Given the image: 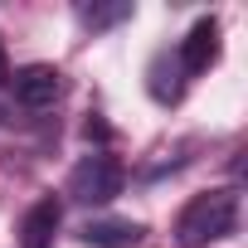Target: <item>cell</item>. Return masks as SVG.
<instances>
[{"mask_svg":"<svg viewBox=\"0 0 248 248\" xmlns=\"http://www.w3.org/2000/svg\"><path fill=\"white\" fill-rule=\"evenodd\" d=\"M238 229V190H204L195 195L180 219H175V243L180 248H209Z\"/></svg>","mask_w":248,"mask_h":248,"instance_id":"cell-1","label":"cell"},{"mask_svg":"<svg viewBox=\"0 0 248 248\" xmlns=\"http://www.w3.org/2000/svg\"><path fill=\"white\" fill-rule=\"evenodd\" d=\"M122 185H127V170L107 151H93L68 170V200L73 204H107V200L122 195Z\"/></svg>","mask_w":248,"mask_h":248,"instance_id":"cell-2","label":"cell"},{"mask_svg":"<svg viewBox=\"0 0 248 248\" xmlns=\"http://www.w3.org/2000/svg\"><path fill=\"white\" fill-rule=\"evenodd\" d=\"M10 88H15V102L30 107V112H44L63 97V73L54 63H25L10 73Z\"/></svg>","mask_w":248,"mask_h":248,"instance_id":"cell-3","label":"cell"},{"mask_svg":"<svg viewBox=\"0 0 248 248\" xmlns=\"http://www.w3.org/2000/svg\"><path fill=\"white\" fill-rule=\"evenodd\" d=\"M214 59H219V20H214V15H200V20L190 25V34L180 39L175 63H180V73L190 78V73H204Z\"/></svg>","mask_w":248,"mask_h":248,"instance_id":"cell-4","label":"cell"},{"mask_svg":"<svg viewBox=\"0 0 248 248\" xmlns=\"http://www.w3.org/2000/svg\"><path fill=\"white\" fill-rule=\"evenodd\" d=\"M59 224H63V204H59L54 195L34 200V204L25 209V219H20V248H54Z\"/></svg>","mask_w":248,"mask_h":248,"instance_id":"cell-5","label":"cell"},{"mask_svg":"<svg viewBox=\"0 0 248 248\" xmlns=\"http://www.w3.org/2000/svg\"><path fill=\"white\" fill-rule=\"evenodd\" d=\"M141 224L137 219H88L83 229H78V238L88 243V248H137L141 243Z\"/></svg>","mask_w":248,"mask_h":248,"instance_id":"cell-6","label":"cell"},{"mask_svg":"<svg viewBox=\"0 0 248 248\" xmlns=\"http://www.w3.org/2000/svg\"><path fill=\"white\" fill-rule=\"evenodd\" d=\"M146 93L161 102V107H170V102H180L185 97V73H180V63H175V54H156L151 59V68H146Z\"/></svg>","mask_w":248,"mask_h":248,"instance_id":"cell-7","label":"cell"},{"mask_svg":"<svg viewBox=\"0 0 248 248\" xmlns=\"http://www.w3.org/2000/svg\"><path fill=\"white\" fill-rule=\"evenodd\" d=\"M137 15V5L132 0H112V5H78V25L83 30H93V34H102V30H117V25H127Z\"/></svg>","mask_w":248,"mask_h":248,"instance_id":"cell-8","label":"cell"},{"mask_svg":"<svg viewBox=\"0 0 248 248\" xmlns=\"http://www.w3.org/2000/svg\"><path fill=\"white\" fill-rule=\"evenodd\" d=\"M0 83H10V59H5V44H0Z\"/></svg>","mask_w":248,"mask_h":248,"instance_id":"cell-9","label":"cell"}]
</instances>
